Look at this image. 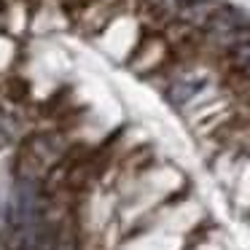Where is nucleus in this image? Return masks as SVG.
<instances>
[{"mask_svg":"<svg viewBox=\"0 0 250 250\" xmlns=\"http://www.w3.org/2000/svg\"><path fill=\"white\" fill-rule=\"evenodd\" d=\"M239 76H245V78L250 81V57L242 62V65H239Z\"/></svg>","mask_w":250,"mask_h":250,"instance_id":"f257e3e1","label":"nucleus"}]
</instances>
